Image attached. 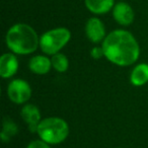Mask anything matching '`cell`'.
Returning a JSON list of instances; mask_svg holds the SVG:
<instances>
[{"label":"cell","instance_id":"obj_8","mask_svg":"<svg viewBox=\"0 0 148 148\" xmlns=\"http://www.w3.org/2000/svg\"><path fill=\"white\" fill-rule=\"evenodd\" d=\"M21 117L25 123L31 133L35 134L38 132L39 124L42 121V115L40 109L33 103H25L21 110Z\"/></svg>","mask_w":148,"mask_h":148},{"label":"cell","instance_id":"obj_4","mask_svg":"<svg viewBox=\"0 0 148 148\" xmlns=\"http://www.w3.org/2000/svg\"><path fill=\"white\" fill-rule=\"evenodd\" d=\"M72 38V34L67 27H59L46 31L40 37V49L45 55L53 56L61 52Z\"/></svg>","mask_w":148,"mask_h":148},{"label":"cell","instance_id":"obj_9","mask_svg":"<svg viewBox=\"0 0 148 148\" xmlns=\"http://www.w3.org/2000/svg\"><path fill=\"white\" fill-rule=\"evenodd\" d=\"M19 62L17 55L8 52L2 54L0 57V76L3 79H9L17 73Z\"/></svg>","mask_w":148,"mask_h":148},{"label":"cell","instance_id":"obj_3","mask_svg":"<svg viewBox=\"0 0 148 148\" xmlns=\"http://www.w3.org/2000/svg\"><path fill=\"white\" fill-rule=\"evenodd\" d=\"M70 128L64 119L59 117H48L42 119L38 128V136L50 145H58L69 136Z\"/></svg>","mask_w":148,"mask_h":148},{"label":"cell","instance_id":"obj_18","mask_svg":"<svg viewBox=\"0 0 148 148\" xmlns=\"http://www.w3.org/2000/svg\"><path fill=\"white\" fill-rule=\"evenodd\" d=\"M117 148H124V147H117Z\"/></svg>","mask_w":148,"mask_h":148},{"label":"cell","instance_id":"obj_16","mask_svg":"<svg viewBox=\"0 0 148 148\" xmlns=\"http://www.w3.org/2000/svg\"><path fill=\"white\" fill-rule=\"evenodd\" d=\"M25 148H51V145L46 143L43 140L37 139V140H33V141L29 142Z\"/></svg>","mask_w":148,"mask_h":148},{"label":"cell","instance_id":"obj_5","mask_svg":"<svg viewBox=\"0 0 148 148\" xmlns=\"http://www.w3.org/2000/svg\"><path fill=\"white\" fill-rule=\"evenodd\" d=\"M6 95L11 103L15 105H25L33 95V89L27 80L14 78L7 84Z\"/></svg>","mask_w":148,"mask_h":148},{"label":"cell","instance_id":"obj_12","mask_svg":"<svg viewBox=\"0 0 148 148\" xmlns=\"http://www.w3.org/2000/svg\"><path fill=\"white\" fill-rule=\"evenodd\" d=\"M130 83L133 86L141 87L148 82V64L138 63L130 73Z\"/></svg>","mask_w":148,"mask_h":148},{"label":"cell","instance_id":"obj_15","mask_svg":"<svg viewBox=\"0 0 148 148\" xmlns=\"http://www.w3.org/2000/svg\"><path fill=\"white\" fill-rule=\"evenodd\" d=\"M90 57L95 60H99L101 58L105 57V53L101 48V46H95L92 49L90 50Z\"/></svg>","mask_w":148,"mask_h":148},{"label":"cell","instance_id":"obj_10","mask_svg":"<svg viewBox=\"0 0 148 148\" xmlns=\"http://www.w3.org/2000/svg\"><path fill=\"white\" fill-rule=\"evenodd\" d=\"M29 69L37 75H46L53 69L51 58L45 54L33 56L29 61Z\"/></svg>","mask_w":148,"mask_h":148},{"label":"cell","instance_id":"obj_1","mask_svg":"<svg viewBox=\"0 0 148 148\" xmlns=\"http://www.w3.org/2000/svg\"><path fill=\"white\" fill-rule=\"evenodd\" d=\"M101 46L106 59L119 67L134 65L141 52L135 36L124 29H117L109 33Z\"/></svg>","mask_w":148,"mask_h":148},{"label":"cell","instance_id":"obj_13","mask_svg":"<svg viewBox=\"0 0 148 148\" xmlns=\"http://www.w3.org/2000/svg\"><path fill=\"white\" fill-rule=\"evenodd\" d=\"M18 133V127L15 124L11 118L4 117L2 121V130L0 133V138L1 141L6 143L11 140V138L14 137L16 134Z\"/></svg>","mask_w":148,"mask_h":148},{"label":"cell","instance_id":"obj_6","mask_svg":"<svg viewBox=\"0 0 148 148\" xmlns=\"http://www.w3.org/2000/svg\"><path fill=\"white\" fill-rule=\"evenodd\" d=\"M84 33L87 39L93 44H101L108 35L105 23L97 16L87 19L84 25Z\"/></svg>","mask_w":148,"mask_h":148},{"label":"cell","instance_id":"obj_2","mask_svg":"<svg viewBox=\"0 0 148 148\" xmlns=\"http://www.w3.org/2000/svg\"><path fill=\"white\" fill-rule=\"evenodd\" d=\"M5 44L11 53L27 56L35 53L40 48V37L32 25L17 23L6 32Z\"/></svg>","mask_w":148,"mask_h":148},{"label":"cell","instance_id":"obj_7","mask_svg":"<svg viewBox=\"0 0 148 148\" xmlns=\"http://www.w3.org/2000/svg\"><path fill=\"white\" fill-rule=\"evenodd\" d=\"M112 14L114 21L122 27H129L134 23L135 19V12L133 7L125 1H119L116 3L112 10Z\"/></svg>","mask_w":148,"mask_h":148},{"label":"cell","instance_id":"obj_11","mask_svg":"<svg viewBox=\"0 0 148 148\" xmlns=\"http://www.w3.org/2000/svg\"><path fill=\"white\" fill-rule=\"evenodd\" d=\"M115 0H84L86 9L95 15H103L113 10Z\"/></svg>","mask_w":148,"mask_h":148},{"label":"cell","instance_id":"obj_17","mask_svg":"<svg viewBox=\"0 0 148 148\" xmlns=\"http://www.w3.org/2000/svg\"><path fill=\"white\" fill-rule=\"evenodd\" d=\"M118 1H124V0H118Z\"/></svg>","mask_w":148,"mask_h":148},{"label":"cell","instance_id":"obj_14","mask_svg":"<svg viewBox=\"0 0 148 148\" xmlns=\"http://www.w3.org/2000/svg\"><path fill=\"white\" fill-rule=\"evenodd\" d=\"M51 62L53 69L59 73H65L69 69V60L67 56L61 52L51 56Z\"/></svg>","mask_w":148,"mask_h":148}]
</instances>
